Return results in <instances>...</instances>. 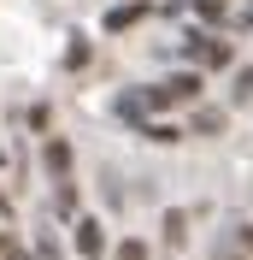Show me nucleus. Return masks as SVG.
Segmentation results:
<instances>
[{
    "mask_svg": "<svg viewBox=\"0 0 253 260\" xmlns=\"http://www.w3.org/2000/svg\"><path fill=\"white\" fill-rule=\"evenodd\" d=\"M142 18H147V0H118V6L106 12V30H112V36H124V30H136Z\"/></svg>",
    "mask_w": 253,
    "mask_h": 260,
    "instance_id": "423d86ee",
    "label": "nucleus"
},
{
    "mask_svg": "<svg viewBox=\"0 0 253 260\" xmlns=\"http://www.w3.org/2000/svg\"><path fill=\"white\" fill-rule=\"evenodd\" d=\"M189 12H200L206 24H230V0H189Z\"/></svg>",
    "mask_w": 253,
    "mask_h": 260,
    "instance_id": "6e6552de",
    "label": "nucleus"
},
{
    "mask_svg": "<svg viewBox=\"0 0 253 260\" xmlns=\"http://www.w3.org/2000/svg\"><path fill=\"white\" fill-rule=\"evenodd\" d=\"M41 166H48L53 183H65L71 178V142H65V136H48V142H41Z\"/></svg>",
    "mask_w": 253,
    "mask_h": 260,
    "instance_id": "39448f33",
    "label": "nucleus"
},
{
    "mask_svg": "<svg viewBox=\"0 0 253 260\" xmlns=\"http://www.w3.org/2000/svg\"><path fill=\"white\" fill-rule=\"evenodd\" d=\"M194 130H200V136H212V130H224V113H212V107H206V113L194 118Z\"/></svg>",
    "mask_w": 253,
    "mask_h": 260,
    "instance_id": "2eb2a0df",
    "label": "nucleus"
},
{
    "mask_svg": "<svg viewBox=\"0 0 253 260\" xmlns=\"http://www.w3.org/2000/svg\"><path fill=\"white\" fill-rule=\"evenodd\" d=\"M230 101H236V107H247V101H253V65H241V71H236V89H230Z\"/></svg>",
    "mask_w": 253,
    "mask_h": 260,
    "instance_id": "ddd939ff",
    "label": "nucleus"
},
{
    "mask_svg": "<svg viewBox=\"0 0 253 260\" xmlns=\"http://www.w3.org/2000/svg\"><path fill=\"white\" fill-rule=\"evenodd\" d=\"M112 113L124 118V124H136V130H142V124H147V113H153V101H147V89H124V95L112 101Z\"/></svg>",
    "mask_w": 253,
    "mask_h": 260,
    "instance_id": "20e7f679",
    "label": "nucleus"
},
{
    "mask_svg": "<svg viewBox=\"0 0 253 260\" xmlns=\"http://www.w3.org/2000/svg\"><path fill=\"white\" fill-rule=\"evenodd\" d=\"M183 237H189V213H183V207H171V213H165V243H171V248H183Z\"/></svg>",
    "mask_w": 253,
    "mask_h": 260,
    "instance_id": "9d476101",
    "label": "nucleus"
},
{
    "mask_svg": "<svg viewBox=\"0 0 253 260\" xmlns=\"http://www.w3.org/2000/svg\"><path fill=\"white\" fill-rule=\"evenodd\" d=\"M89 36H71V48H65V71H82V65H89Z\"/></svg>",
    "mask_w": 253,
    "mask_h": 260,
    "instance_id": "9b49d317",
    "label": "nucleus"
},
{
    "mask_svg": "<svg viewBox=\"0 0 253 260\" xmlns=\"http://www.w3.org/2000/svg\"><path fill=\"white\" fill-rule=\"evenodd\" d=\"M183 53L194 71H230L236 65V42H224L218 30H183Z\"/></svg>",
    "mask_w": 253,
    "mask_h": 260,
    "instance_id": "f257e3e1",
    "label": "nucleus"
},
{
    "mask_svg": "<svg viewBox=\"0 0 253 260\" xmlns=\"http://www.w3.org/2000/svg\"><path fill=\"white\" fill-rule=\"evenodd\" d=\"M136 136H147V142H183V130H177V124H165V118H147Z\"/></svg>",
    "mask_w": 253,
    "mask_h": 260,
    "instance_id": "1a4fd4ad",
    "label": "nucleus"
},
{
    "mask_svg": "<svg viewBox=\"0 0 253 260\" xmlns=\"http://www.w3.org/2000/svg\"><path fill=\"white\" fill-rule=\"evenodd\" d=\"M112 260H147V243H136V237H124V243L112 248Z\"/></svg>",
    "mask_w": 253,
    "mask_h": 260,
    "instance_id": "4468645a",
    "label": "nucleus"
},
{
    "mask_svg": "<svg viewBox=\"0 0 253 260\" xmlns=\"http://www.w3.org/2000/svg\"><path fill=\"white\" fill-rule=\"evenodd\" d=\"M147 101H153V113L194 107V101H200V71H171L165 83H147Z\"/></svg>",
    "mask_w": 253,
    "mask_h": 260,
    "instance_id": "f03ea898",
    "label": "nucleus"
},
{
    "mask_svg": "<svg viewBox=\"0 0 253 260\" xmlns=\"http://www.w3.org/2000/svg\"><path fill=\"white\" fill-rule=\"evenodd\" d=\"M71 243H77V254H82V260H100V254H106V225L82 213L77 225H71Z\"/></svg>",
    "mask_w": 253,
    "mask_h": 260,
    "instance_id": "7ed1b4c3",
    "label": "nucleus"
},
{
    "mask_svg": "<svg viewBox=\"0 0 253 260\" xmlns=\"http://www.w3.org/2000/svg\"><path fill=\"white\" fill-rule=\"evenodd\" d=\"M0 219H12V195L6 189H0Z\"/></svg>",
    "mask_w": 253,
    "mask_h": 260,
    "instance_id": "dca6fc26",
    "label": "nucleus"
},
{
    "mask_svg": "<svg viewBox=\"0 0 253 260\" xmlns=\"http://www.w3.org/2000/svg\"><path fill=\"white\" fill-rule=\"evenodd\" d=\"M218 260H253V225H236L218 243Z\"/></svg>",
    "mask_w": 253,
    "mask_h": 260,
    "instance_id": "0eeeda50",
    "label": "nucleus"
},
{
    "mask_svg": "<svg viewBox=\"0 0 253 260\" xmlns=\"http://www.w3.org/2000/svg\"><path fill=\"white\" fill-rule=\"evenodd\" d=\"M30 260H65V254H59V237H53V231H41V237H35V248H30Z\"/></svg>",
    "mask_w": 253,
    "mask_h": 260,
    "instance_id": "f8f14e48",
    "label": "nucleus"
}]
</instances>
